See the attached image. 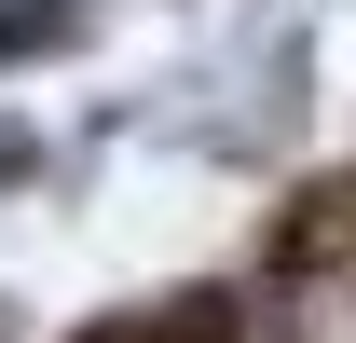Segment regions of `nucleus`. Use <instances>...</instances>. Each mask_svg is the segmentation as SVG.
<instances>
[{"mask_svg":"<svg viewBox=\"0 0 356 343\" xmlns=\"http://www.w3.org/2000/svg\"><path fill=\"white\" fill-rule=\"evenodd\" d=\"M55 28H69V0H14V14H0V55H42Z\"/></svg>","mask_w":356,"mask_h":343,"instance_id":"nucleus-1","label":"nucleus"}]
</instances>
